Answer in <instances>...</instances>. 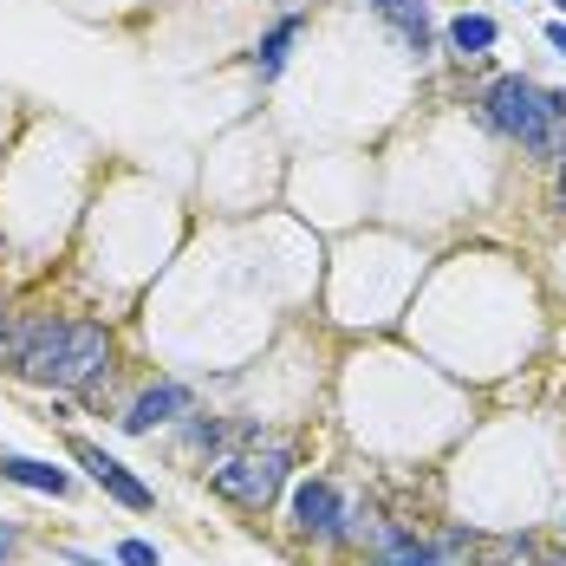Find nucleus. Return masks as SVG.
<instances>
[{
	"label": "nucleus",
	"mask_w": 566,
	"mask_h": 566,
	"mask_svg": "<svg viewBox=\"0 0 566 566\" xmlns=\"http://www.w3.org/2000/svg\"><path fill=\"white\" fill-rule=\"evenodd\" d=\"M371 566H391V560H385V554H378V560H371Z\"/></svg>",
	"instance_id": "aec40b11"
},
{
	"label": "nucleus",
	"mask_w": 566,
	"mask_h": 566,
	"mask_svg": "<svg viewBox=\"0 0 566 566\" xmlns=\"http://www.w3.org/2000/svg\"><path fill=\"white\" fill-rule=\"evenodd\" d=\"M0 339H7V313H0Z\"/></svg>",
	"instance_id": "6ab92c4d"
},
{
	"label": "nucleus",
	"mask_w": 566,
	"mask_h": 566,
	"mask_svg": "<svg viewBox=\"0 0 566 566\" xmlns=\"http://www.w3.org/2000/svg\"><path fill=\"white\" fill-rule=\"evenodd\" d=\"M547 46H554V53H566V27H547Z\"/></svg>",
	"instance_id": "f3484780"
},
{
	"label": "nucleus",
	"mask_w": 566,
	"mask_h": 566,
	"mask_svg": "<svg viewBox=\"0 0 566 566\" xmlns=\"http://www.w3.org/2000/svg\"><path fill=\"white\" fill-rule=\"evenodd\" d=\"M560 534H566V514H560Z\"/></svg>",
	"instance_id": "4be33fe9"
},
{
	"label": "nucleus",
	"mask_w": 566,
	"mask_h": 566,
	"mask_svg": "<svg viewBox=\"0 0 566 566\" xmlns=\"http://www.w3.org/2000/svg\"><path fill=\"white\" fill-rule=\"evenodd\" d=\"M293 527L306 534V541H345V502L333 482H319V475H306L300 489H293Z\"/></svg>",
	"instance_id": "39448f33"
},
{
	"label": "nucleus",
	"mask_w": 566,
	"mask_h": 566,
	"mask_svg": "<svg viewBox=\"0 0 566 566\" xmlns=\"http://www.w3.org/2000/svg\"><path fill=\"white\" fill-rule=\"evenodd\" d=\"M117 560L124 566H157V547H150V541H117Z\"/></svg>",
	"instance_id": "4468645a"
},
{
	"label": "nucleus",
	"mask_w": 566,
	"mask_h": 566,
	"mask_svg": "<svg viewBox=\"0 0 566 566\" xmlns=\"http://www.w3.org/2000/svg\"><path fill=\"white\" fill-rule=\"evenodd\" d=\"M189 410H196V397H189V385H150V391L137 397V403H130V410H124L117 423H124L130 437H150L157 423H182Z\"/></svg>",
	"instance_id": "0eeeda50"
},
{
	"label": "nucleus",
	"mask_w": 566,
	"mask_h": 566,
	"mask_svg": "<svg viewBox=\"0 0 566 566\" xmlns=\"http://www.w3.org/2000/svg\"><path fill=\"white\" fill-rule=\"evenodd\" d=\"M53 385L59 391H78V397H105V385H112V333L98 319H65Z\"/></svg>",
	"instance_id": "7ed1b4c3"
},
{
	"label": "nucleus",
	"mask_w": 566,
	"mask_h": 566,
	"mask_svg": "<svg viewBox=\"0 0 566 566\" xmlns=\"http://www.w3.org/2000/svg\"><path fill=\"white\" fill-rule=\"evenodd\" d=\"M534 566H566V547H560V554H541Z\"/></svg>",
	"instance_id": "a211bd4d"
},
{
	"label": "nucleus",
	"mask_w": 566,
	"mask_h": 566,
	"mask_svg": "<svg viewBox=\"0 0 566 566\" xmlns=\"http://www.w3.org/2000/svg\"><path fill=\"white\" fill-rule=\"evenodd\" d=\"M450 46L462 59H482L489 46H495V20H489V13H462V20H450Z\"/></svg>",
	"instance_id": "9b49d317"
},
{
	"label": "nucleus",
	"mask_w": 566,
	"mask_h": 566,
	"mask_svg": "<svg viewBox=\"0 0 566 566\" xmlns=\"http://www.w3.org/2000/svg\"><path fill=\"white\" fill-rule=\"evenodd\" d=\"M554 7H560V13H566V0H554Z\"/></svg>",
	"instance_id": "412c9836"
},
{
	"label": "nucleus",
	"mask_w": 566,
	"mask_h": 566,
	"mask_svg": "<svg viewBox=\"0 0 566 566\" xmlns=\"http://www.w3.org/2000/svg\"><path fill=\"white\" fill-rule=\"evenodd\" d=\"M72 455L85 462V475H92V482H98V489H105L112 502H124V509H137V514H150V509H157L150 482H137V475H130V469H124L117 455H105L98 443H72Z\"/></svg>",
	"instance_id": "423d86ee"
},
{
	"label": "nucleus",
	"mask_w": 566,
	"mask_h": 566,
	"mask_svg": "<svg viewBox=\"0 0 566 566\" xmlns=\"http://www.w3.org/2000/svg\"><path fill=\"white\" fill-rule=\"evenodd\" d=\"M554 209H560V216H566V157H560V164H554Z\"/></svg>",
	"instance_id": "2eb2a0df"
},
{
	"label": "nucleus",
	"mask_w": 566,
	"mask_h": 566,
	"mask_svg": "<svg viewBox=\"0 0 566 566\" xmlns=\"http://www.w3.org/2000/svg\"><path fill=\"white\" fill-rule=\"evenodd\" d=\"M13 547H20V541H13V527H0V560H13Z\"/></svg>",
	"instance_id": "dca6fc26"
},
{
	"label": "nucleus",
	"mask_w": 566,
	"mask_h": 566,
	"mask_svg": "<svg viewBox=\"0 0 566 566\" xmlns=\"http://www.w3.org/2000/svg\"><path fill=\"white\" fill-rule=\"evenodd\" d=\"M385 560L391 566H450L437 547H417L410 534H385Z\"/></svg>",
	"instance_id": "f8f14e48"
},
{
	"label": "nucleus",
	"mask_w": 566,
	"mask_h": 566,
	"mask_svg": "<svg viewBox=\"0 0 566 566\" xmlns=\"http://www.w3.org/2000/svg\"><path fill=\"white\" fill-rule=\"evenodd\" d=\"M482 117H489L502 137L527 144L534 157H547V164L566 157V117L547 112V92H541L527 72H502V78L482 92Z\"/></svg>",
	"instance_id": "f257e3e1"
},
{
	"label": "nucleus",
	"mask_w": 566,
	"mask_h": 566,
	"mask_svg": "<svg viewBox=\"0 0 566 566\" xmlns=\"http://www.w3.org/2000/svg\"><path fill=\"white\" fill-rule=\"evenodd\" d=\"M0 482H20L33 495H72V475L65 469L40 462V455H13V450H0Z\"/></svg>",
	"instance_id": "1a4fd4ad"
},
{
	"label": "nucleus",
	"mask_w": 566,
	"mask_h": 566,
	"mask_svg": "<svg viewBox=\"0 0 566 566\" xmlns=\"http://www.w3.org/2000/svg\"><path fill=\"white\" fill-rule=\"evenodd\" d=\"M300 27H306V13H286V20H274V27H268V40L254 46V65H261V78H274V72L286 65V46L300 40Z\"/></svg>",
	"instance_id": "9d476101"
},
{
	"label": "nucleus",
	"mask_w": 566,
	"mask_h": 566,
	"mask_svg": "<svg viewBox=\"0 0 566 566\" xmlns=\"http://www.w3.org/2000/svg\"><path fill=\"white\" fill-rule=\"evenodd\" d=\"M371 13L391 27L397 46H403L410 59L430 53V40H437V20H430V7H423V0H371Z\"/></svg>",
	"instance_id": "6e6552de"
},
{
	"label": "nucleus",
	"mask_w": 566,
	"mask_h": 566,
	"mask_svg": "<svg viewBox=\"0 0 566 566\" xmlns=\"http://www.w3.org/2000/svg\"><path fill=\"white\" fill-rule=\"evenodd\" d=\"M489 560L495 566H534L541 560V547H534L527 534H509V541H489Z\"/></svg>",
	"instance_id": "ddd939ff"
},
{
	"label": "nucleus",
	"mask_w": 566,
	"mask_h": 566,
	"mask_svg": "<svg viewBox=\"0 0 566 566\" xmlns=\"http://www.w3.org/2000/svg\"><path fill=\"white\" fill-rule=\"evenodd\" d=\"M59 345H65V319H53V313H20L7 326V339H0V358H7V371H20L33 385H53Z\"/></svg>",
	"instance_id": "20e7f679"
},
{
	"label": "nucleus",
	"mask_w": 566,
	"mask_h": 566,
	"mask_svg": "<svg viewBox=\"0 0 566 566\" xmlns=\"http://www.w3.org/2000/svg\"><path fill=\"white\" fill-rule=\"evenodd\" d=\"M286 475H293V443H248V450L216 455L209 489H216L222 502H234V509L268 514L274 502H281Z\"/></svg>",
	"instance_id": "f03ea898"
}]
</instances>
